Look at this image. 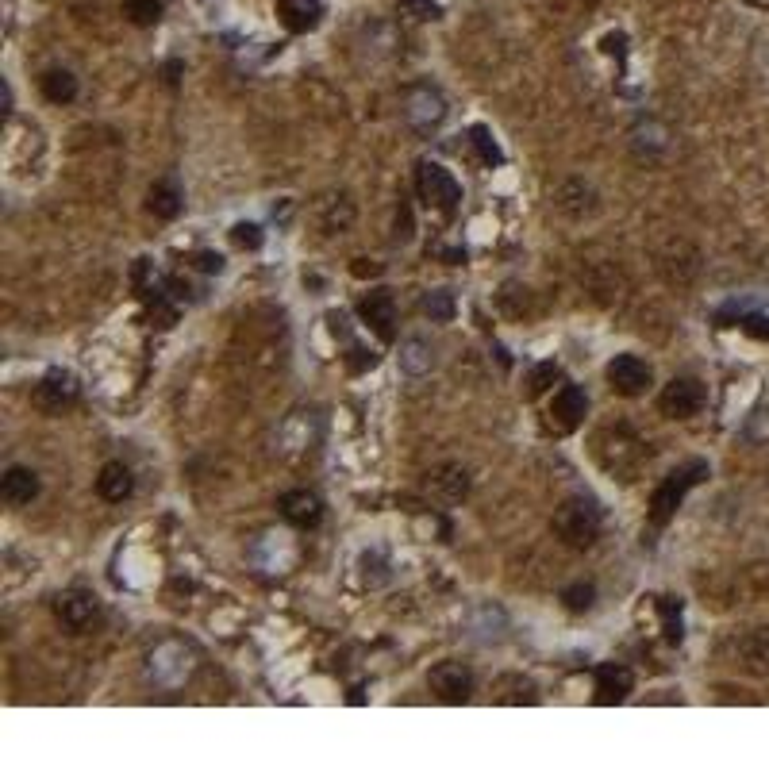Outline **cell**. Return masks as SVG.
<instances>
[{
	"label": "cell",
	"instance_id": "83f0119b",
	"mask_svg": "<svg viewBox=\"0 0 769 769\" xmlns=\"http://www.w3.org/2000/svg\"><path fill=\"white\" fill-rule=\"evenodd\" d=\"M658 608H662V616H666V639H670V643H681V635H685V631H681V604H673L670 596H666Z\"/></svg>",
	"mask_w": 769,
	"mask_h": 769
},
{
	"label": "cell",
	"instance_id": "4dcf8cb0",
	"mask_svg": "<svg viewBox=\"0 0 769 769\" xmlns=\"http://www.w3.org/2000/svg\"><path fill=\"white\" fill-rule=\"evenodd\" d=\"M197 270H204V273H220V270H224V254H212V250L197 254Z\"/></svg>",
	"mask_w": 769,
	"mask_h": 769
},
{
	"label": "cell",
	"instance_id": "d4e9b609",
	"mask_svg": "<svg viewBox=\"0 0 769 769\" xmlns=\"http://www.w3.org/2000/svg\"><path fill=\"white\" fill-rule=\"evenodd\" d=\"M470 143H473L477 158H481L485 166H497V162H504V154H500V147L493 143V135H489L485 127H473V131H470Z\"/></svg>",
	"mask_w": 769,
	"mask_h": 769
},
{
	"label": "cell",
	"instance_id": "7c38bea8",
	"mask_svg": "<svg viewBox=\"0 0 769 769\" xmlns=\"http://www.w3.org/2000/svg\"><path fill=\"white\" fill-rule=\"evenodd\" d=\"M277 508H281L285 520L297 523V527H316V523L323 520V500L316 497V493H308V489H289V493H281Z\"/></svg>",
	"mask_w": 769,
	"mask_h": 769
},
{
	"label": "cell",
	"instance_id": "603a6c76",
	"mask_svg": "<svg viewBox=\"0 0 769 769\" xmlns=\"http://www.w3.org/2000/svg\"><path fill=\"white\" fill-rule=\"evenodd\" d=\"M400 366H404L408 373H427L431 366H435V350L427 347L423 339H408L404 350H400Z\"/></svg>",
	"mask_w": 769,
	"mask_h": 769
},
{
	"label": "cell",
	"instance_id": "484cf974",
	"mask_svg": "<svg viewBox=\"0 0 769 769\" xmlns=\"http://www.w3.org/2000/svg\"><path fill=\"white\" fill-rule=\"evenodd\" d=\"M558 377H562V370H558L554 362H543V366H535V370H531V377H527V393H531V397H539V393H543V389H550Z\"/></svg>",
	"mask_w": 769,
	"mask_h": 769
},
{
	"label": "cell",
	"instance_id": "4fadbf2b",
	"mask_svg": "<svg viewBox=\"0 0 769 769\" xmlns=\"http://www.w3.org/2000/svg\"><path fill=\"white\" fill-rule=\"evenodd\" d=\"M408 124L416 127V131H431V127L443 124V116H447V100L439 97L435 89H416L412 97H408Z\"/></svg>",
	"mask_w": 769,
	"mask_h": 769
},
{
	"label": "cell",
	"instance_id": "f546056e",
	"mask_svg": "<svg viewBox=\"0 0 769 769\" xmlns=\"http://www.w3.org/2000/svg\"><path fill=\"white\" fill-rule=\"evenodd\" d=\"M593 596H596L593 585H573V589H566V593H562V600L570 604L573 612H585V608H593Z\"/></svg>",
	"mask_w": 769,
	"mask_h": 769
},
{
	"label": "cell",
	"instance_id": "8fae6325",
	"mask_svg": "<svg viewBox=\"0 0 769 769\" xmlns=\"http://www.w3.org/2000/svg\"><path fill=\"white\" fill-rule=\"evenodd\" d=\"M427 493H435V497L447 500V504H458V500L470 493V470L458 466V462L435 466V470L427 473Z\"/></svg>",
	"mask_w": 769,
	"mask_h": 769
},
{
	"label": "cell",
	"instance_id": "5b68a950",
	"mask_svg": "<svg viewBox=\"0 0 769 769\" xmlns=\"http://www.w3.org/2000/svg\"><path fill=\"white\" fill-rule=\"evenodd\" d=\"M654 381L650 362H643L639 354H620L608 362V385L620 393V397H643Z\"/></svg>",
	"mask_w": 769,
	"mask_h": 769
},
{
	"label": "cell",
	"instance_id": "44dd1931",
	"mask_svg": "<svg viewBox=\"0 0 769 769\" xmlns=\"http://www.w3.org/2000/svg\"><path fill=\"white\" fill-rule=\"evenodd\" d=\"M97 493L108 500V504H124V500L135 493V477H131V470H127L124 462H108L97 477Z\"/></svg>",
	"mask_w": 769,
	"mask_h": 769
},
{
	"label": "cell",
	"instance_id": "d6986e66",
	"mask_svg": "<svg viewBox=\"0 0 769 769\" xmlns=\"http://www.w3.org/2000/svg\"><path fill=\"white\" fill-rule=\"evenodd\" d=\"M362 320L370 323L381 339H393V323H397V304H393V293H385V289L370 293V297L362 300Z\"/></svg>",
	"mask_w": 769,
	"mask_h": 769
},
{
	"label": "cell",
	"instance_id": "4316f807",
	"mask_svg": "<svg viewBox=\"0 0 769 769\" xmlns=\"http://www.w3.org/2000/svg\"><path fill=\"white\" fill-rule=\"evenodd\" d=\"M423 312H427L431 320L447 323L450 316H454V297H450L447 289H443V293H431V297L423 300Z\"/></svg>",
	"mask_w": 769,
	"mask_h": 769
},
{
	"label": "cell",
	"instance_id": "1f68e13d",
	"mask_svg": "<svg viewBox=\"0 0 769 769\" xmlns=\"http://www.w3.org/2000/svg\"><path fill=\"white\" fill-rule=\"evenodd\" d=\"M743 327L750 331V335H754V339H769V320H766V316H746Z\"/></svg>",
	"mask_w": 769,
	"mask_h": 769
},
{
	"label": "cell",
	"instance_id": "7a4b0ae2",
	"mask_svg": "<svg viewBox=\"0 0 769 769\" xmlns=\"http://www.w3.org/2000/svg\"><path fill=\"white\" fill-rule=\"evenodd\" d=\"M704 477H708V462H704V458H689L685 466H677V470L654 489V497H650V527H666V523L673 520V512L681 508L685 493L696 489Z\"/></svg>",
	"mask_w": 769,
	"mask_h": 769
},
{
	"label": "cell",
	"instance_id": "e0dca14e",
	"mask_svg": "<svg viewBox=\"0 0 769 769\" xmlns=\"http://www.w3.org/2000/svg\"><path fill=\"white\" fill-rule=\"evenodd\" d=\"M316 224H320L323 235H339V231H347L354 224V200L347 193H331V197H320L316 200Z\"/></svg>",
	"mask_w": 769,
	"mask_h": 769
},
{
	"label": "cell",
	"instance_id": "d6a6232c",
	"mask_svg": "<svg viewBox=\"0 0 769 769\" xmlns=\"http://www.w3.org/2000/svg\"><path fill=\"white\" fill-rule=\"evenodd\" d=\"M354 273H358V277H366V273H370L373 277V273H381V266H373V262L366 266V258H358V262H354Z\"/></svg>",
	"mask_w": 769,
	"mask_h": 769
},
{
	"label": "cell",
	"instance_id": "ac0fdd59",
	"mask_svg": "<svg viewBox=\"0 0 769 769\" xmlns=\"http://www.w3.org/2000/svg\"><path fill=\"white\" fill-rule=\"evenodd\" d=\"M277 16H281V24L289 27V31H316L323 20V4L320 0H277Z\"/></svg>",
	"mask_w": 769,
	"mask_h": 769
},
{
	"label": "cell",
	"instance_id": "277c9868",
	"mask_svg": "<svg viewBox=\"0 0 769 769\" xmlns=\"http://www.w3.org/2000/svg\"><path fill=\"white\" fill-rule=\"evenodd\" d=\"M704 400H708V393H704V385L696 377H673L670 385L658 393V412L670 416V420H689L704 408Z\"/></svg>",
	"mask_w": 769,
	"mask_h": 769
},
{
	"label": "cell",
	"instance_id": "ffe728a7",
	"mask_svg": "<svg viewBox=\"0 0 769 769\" xmlns=\"http://www.w3.org/2000/svg\"><path fill=\"white\" fill-rule=\"evenodd\" d=\"M147 208L158 216V220H177V216H181L185 197H181V185H177L174 177H162V181H154V185H150Z\"/></svg>",
	"mask_w": 769,
	"mask_h": 769
},
{
	"label": "cell",
	"instance_id": "9c48e42d",
	"mask_svg": "<svg viewBox=\"0 0 769 769\" xmlns=\"http://www.w3.org/2000/svg\"><path fill=\"white\" fill-rule=\"evenodd\" d=\"M731 654H735V666H743L746 673H758L766 677L769 673V627H758V631H746L731 643Z\"/></svg>",
	"mask_w": 769,
	"mask_h": 769
},
{
	"label": "cell",
	"instance_id": "8992f818",
	"mask_svg": "<svg viewBox=\"0 0 769 769\" xmlns=\"http://www.w3.org/2000/svg\"><path fill=\"white\" fill-rule=\"evenodd\" d=\"M589 416V397H585V389L581 385H562L554 400H550V427L558 431V435H570L577 431L581 423Z\"/></svg>",
	"mask_w": 769,
	"mask_h": 769
},
{
	"label": "cell",
	"instance_id": "cb8c5ba5",
	"mask_svg": "<svg viewBox=\"0 0 769 769\" xmlns=\"http://www.w3.org/2000/svg\"><path fill=\"white\" fill-rule=\"evenodd\" d=\"M124 16L135 27H154L162 20V0H124Z\"/></svg>",
	"mask_w": 769,
	"mask_h": 769
},
{
	"label": "cell",
	"instance_id": "6da1fadb",
	"mask_svg": "<svg viewBox=\"0 0 769 769\" xmlns=\"http://www.w3.org/2000/svg\"><path fill=\"white\" fill-rule=\"evenodd\" d=\"M600 527H604V512L593 497H570L554 512V535L573 550H589L600 539Z\"/></svg>",
	"mask_w": 769,
	"mask_h": 769
},
{
	"label": "cell",
	"instance_id": "3957f363",
	"mask_svg": "<svg viewBox=\"0 0 769 769\" xmlns=\"http://www.w3.org/2000/svg\"><path fill=\"white\" fill-rule=\"evenodd\" d=\"M416 185H420V197L427 200L431 208H439V212H454V208H458V200H462V185H458V177L450 174L447 166H439V162H420Z\"/></svg>",
	"mask_w": 769,
	"mask_h": 769
},
{
	"label": "cell",
	"instance_id": "7402d4cb",
	"mask_svg": "<svg viewBox=\"0 0 769 769\" xmlns=\"http://www.w3.org/2000/svg\"><path fill=\"white\" fill-rule=\"evenodd\" d=\"M39 89L50 104H70L77 97V77L70 70H47L39 77Z\"/></svg>",
	"mask_w": 769,
	"mask_h": 769
},
{
	"label": "cell",
	"instance_id": "52a82bcc",
	"mask_svg": "<svg viewBox=\"0 0 769 769\" xmlns=\"http://www.w3.org/2000/svg\"><path fill=\"white\" fill-rule=\"evenodd\" d=\"M427 685H431V693L439 696V700L462 704V700L473 696V670L462 666V662H439L435 670L427 673Z\"/></svg>",
	"mask_w": 769,
	"mask_h": 769
},
{
	"label": "cell",
	"instance_id": "2e32d148",
	"mask_svg": "<svg viewBox=\"0 0 769 769\" xmlns=\"http://www.w3.org/2000/svg\"><path fill=\"white\" fill-rule=\"evenodd\" d=\"M0 497H4V504H12V508L31 504V500L39 497V473L27 470V466L4 470V477H0Z\"/></svg>",
	"mask_w": 769,
	"mask_h": 769
},
{
	"label": "cell",
	"instance_id": "f1b7e54d",
	"mask_svg": "<svg viewBox=\"0 0 769 769\" xmlns=\"http://www.w3.org/2000/svg\"><path fill=\"white\" fill-rule=\"evenodd\" d=\"M231 239H235V247L258 250L262 247V227L258 224H235L231 227Z\"/></svg>",
	"mask_w": 769,
	"mask_h": 769
},
{
	"label": "cell",
	"instance_id": "5bb4252c",
	"mask_svg": "<svg viewBox=\"0 0 769 769\" xmlns=\"http://www.w3.org/2000/svg\"><path fill=\"white\" fill-rule=\"evenodd\" d=\"M635 689V677L620 662H604L596 670V704H620Z\"/></svg>",
	"mask_w": 769,
	"mask_h": 769
},
{
	"label": "cell",
	"instance_id": "836d02e7",
	"mask_svg": "<svg viewBox=\"0 0 769 769\" xmlns=\"http://www.w3.org/2000/svg\"><path fill=\"white\" fill-rule=\"evenodd\" d=\"M754 4H769V0H754Z\"/></svg>",
	"mask_w": 769,
	"mask_h": 769
},
{
	"label": "cell",
	"instance_id": "ba28073f",
	"mask_svg": "<svg viewBox=\"0 0 769 769\" xmlns=\"http://www.w3.org/2000/svg\"><path fill=\"white\" fill-rule=\"evenodd\" d=\"M77 377L70 370H50L39 385H35V393H31V400H35V408L39 412H62V408H70L77 400Z\"/></svg>",
	"mask_w": 769,
	"mask_h": 769
},
{
	"label": "cell",
	"instance_id": "30bf717a",
	"mask_svg": "<svg viewBox=\"0 0 769 769\" xmlns=\"http://www.w3.org/2000/svg\"><path fill=\"white\" fill-rule=\"evenodd\" d=\"M554 204H558V212H566L570 220H589L596 216V189L589 181H581V177H573V181H562L558 185V193H554Z\"/></svg>",
	"mask_w": 769,
	"mask_h": 769
},
{
	"label": "cell",
	"instance_id": "9a60e30c",
	"mask_svg": "<svg viewBox=\"0 0 769 769\" xmlns=\"http://www.w3.org/2000/svg\"><path fill=\"white\" fill-rule=\"evenodd\" d=\"M54 616L62 620V627H70V631H85L89 623L97 620V596L62 593L54 600Z\"/></svg>",
	"mask_w": 769,
	"mask_h": 769
}]
</instances>
